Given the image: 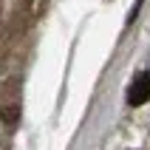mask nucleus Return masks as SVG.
Masks as SVG:
<instances>
[{
	"label": "nucleus",
	"mask_w": 150,
	"mask_h": 150,
	"mask_svg": "<svg viewBox=\"0 0 150 150\" xmlns=\"http://www.w3.org/2000/svg\"><path fill=\"white\" fill-rule=\"evenodd\" d=\"M147 99H150V71H142V74L130 82V88H127V105L139 108V105H144Z\"/></svg>",
	"instance_id": "obj_1"
}]
</instances>
